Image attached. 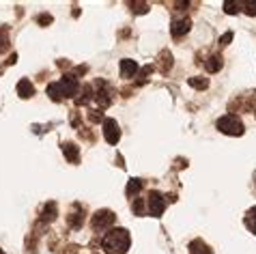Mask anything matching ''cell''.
<instances>
[{
  "label": "cell",
  "instance_id": "obj_1",
  "mask_svg": "<svg viewBox=\"0 0 256 254\" xmlns=\"http://www.w3.org/2000/svg\"><path fill=\"white\" fill-rule=\"evenodd\" d=\"M132 246V237L127 228H112L102 237V248L106 254H127Z\"/></svg>",
  "mask_w": 256,
  "mask_h": 254
},
{
  "label": "cell",
  "instance_id": "obj_2",
  "mask_svg": "<svg viewBox=\"0 0 256 254\" xmlns=\"http://www.w3.org/2000/svg\"><path fill=\"white\" fill-rule=\"evenodd\" d=\"M80 82H78L76 76H62L60 80L52 82L48 86V95L52 97V102H62V100H69V97H76L78 93H80Z\"/></svg>",
  "mask_w": 256,
  "mask_h": 254
},
{
  "label": "cell",
  "instance_id": "obj_3",
  "mask_svg": "<svg viewBox=\"0 0 256 254\" xmlns=\"http://www.w3.org/2000/svg\"><path fill=\"white\" fill-rule=\"evenodd\" d=\"M216 127H218V132H222L226 134V136H244V132H246V125L244 121L237 116V114H222L216 121Z\"/></svg>",
  "mask_w": 256,
  "mask_h": 254
},
{
  "label": "cell",
  "instance_id": "obj_4",
  "mask_svg": "<svg viewBox=\"0 0 256 254\" xmlns=\"http://www.w3.org/2000/svg\"><path fill=\"white\" fill-rule=\"evenodd\" d=\"M114 222H116V216L114 211L110 209H99L93 214V218H90V228H93L97 235L102 232V235H106L108 230L114 228Z\"/></svg>",
  "mask_w": 256,
  "mask_h": 254
},
{
  "label": "cell",
  "instance_id": "obj_5",
  "mask_svg": "<svg viewBox=\"0 0 256 254\" xmlns=\"http://www.w3.org/2000/svg\"><path fill=\"white\" fill-rule=\"evenodd\" d=\"M166 207H168V198L162 192H158V190H151V192L146 194V211H148V216L160 218L164 211H166Z\"/></svg>",
  "mask_w": 256,
  "mask_h": 254
},
{
  "label": "cell",
  "instance_id": "obj_6",
  "mask_svg": "<svg viewBox=\"0 0 256 254\" xmlns=\"http://www.w3.org/2000/svg\"><path fill=\"white\" fill-rule=\"evenodd\" d=\"M95 102L99 104V108H108L112 104V95H114V88H112V84L108 80H97L95 82Z\"/></svg>",
  "mask_w": 256,
  "mask_h": 254
},
{
  "label": "cell",
  "instance_id": "obj_7",
  "mask_svg": "<svg viewBox=\"0 0 256 254\" xmlns=\"http://www.w3.org/2000/svg\"><path fill=\"white\" fill-rule=\"evenodd\" d=\"M84 216H86V207L82 202H74L67 214V226L71 230H80L84 226Z\"/></svg>",
  "mask_w": 256,
  "mask_h": 254
},
{
  "label": "cell",
  "instance_id": "obj_8",
  "mask_svg": "<svg viewBox=\"0 0 256 254\" xmlns=\"http://www.w3.org/2000/svg\"><path fill=\"white\" fill-rule=\"evenodd\" d=\"M239 106V112H254L256 110V90H246L244 95H237V100L230 102V110Z\"/></svg>",
  "mask_w": 256,
  "mask_h": 254
},
{
  "label": "cell",
  "instance_id": "obj_9",
  "mask_svg": "<svg viewBox=\"0 0 256 254\" xmlns=\"http://www.w3.org/2000/svg\"><path fill=\"white\" fill-rule=\"evenodd\" d=\"M104 138H106V142L108 144H118V140H120V127L118 123L114 121V118H104Z\"/></svg>",
  "mask_w": 256,
  "mask_h": 254
},
{
  "label": "cell",
  "instance_id": "obj_10",
  "mask_svg": "<svg viewBox=\"0 0 256 254\" xmlns=\"http://www.w3.org/2000/svg\"><path fill=\"white\" fill-rule=\"evenodd\" d=\"M56 218H58V204H56L54 200H48L39 211V224L46 226V224H52Z\"/></svg>",
  "mask_w": 256,
  "mask_h": 254
},
{
  "label": "cell",
  "instance_id": "obj_11",
  "mask_svg": "<svg viewBox=\"0 0 256 254\" xmlns=\"http://www.w3.org/2000/svg\"><path fill=\"white\" fill-rule=\"evenodd\" d=\"M192 28V20L190 18H176L172 20V24H170V34H172L174 39H181L183 34H188Z\"/></svg>",
  "mask_w": 256,
  "mask_h": 254
},
{
  "label": "cell",
  "instance_id": "obj_12",
  "mask_svg": "<svg viewBox=\"0 0 256 254\" xmlns=\"http://www.w3.org/2000/svg\"><path fill=\"white\" fill-rule=\"evenodd\" d=\"M153 67H158L164 76H168V74H170V69H172V54H170L168 50H162Z\"/></svg>",
  "mask_w": 256,
  "mask_h": 254
},
{
  "label": "cell",
  "instance_id": "obj_13",
  "mask_svg": "<svg viewBox=\"0 0 256 254\" xmlns=\"http://www.w3.org/2000/svg\"><path fill=\"white\" fill-rule=\"evenodd\" d=\"M138 62L132 60V58H123L120 60V78H125V80H130V78H136L138 74Z\"/></svg>",
  "mask_w": 256,
  "mask_h": 254
},
{
  "label": "cell",
  "instance_id": "obj_14",
  "mask_svg": "<svg viewBox=\"0 0 256 254\" xmlns=\"http://www.w3.org/2000/svg\"><path fill=\"white\" fill-rule=\"evenodd\" d=\"M62 155H65V160L71 162V164H78L80 162V149H78V144L74 142H62Z\"/></svg>",
  "mask_w": 256,
  "mask_h": 254
},
{
  "label": "cell",
  "instance_id": "obj_15",
  "mask_svg": "<svg viewBox=\"0 0 256 254\" xmlns=\"http://www.w3.org/2000/svg\"><path fill=\"white\" fill-rule=\"evenodd\" d=\"M222 65H224V58H222V54H211L209 58L202 62V67L207 69L209 74H218L220 69H222Z\"/></svg>",
  "mask_w": 256,
  "mask_h": 254
},
{
  "label": "cell",
  "instance_id": "obj_16",
  "mask_svg": "<svg viewBox=\"0 0 256 254\" xmlns=\"http://www.w3.org/2000/svg\"><path fill=\"white\" fill-rule=\"evenodd\" d=\"M90 100H95V90H93V84H84L78 93V100H76V106H86Z\"/></svg>",
  "mask_w": 256,
  "mask_h": 254
},
{
  "label": "cell",
  "instance_id": "obj_17",
  "mask_svg": "<svg viewBox=\"0 0 256 254\" xmlns=\"http://www.w3.org/2000/svg\"><path fill=\"white\" fill-rule=\"evenodd\" d=\"M18 95L22 97V100H30V97H34V86H32V82L30 80H20L18 82Z\"/></svg>",
  "mask_w": 256,
  "mask_h": 254
},
{
  "label": "cell",
  "instance_id": "obj_18",
  "mask_svg": "<svg viewBox=\"0 0 256 254\" xmlns=\"http://www.w3.org/2000/svg\"><path fill=\"white\" fill-rule=\"evenodd\" d=\"M190 254H213L211 246L204 244L202 239H194V242L190 244Z\"/></svg>",
  "mask_w": 256,
  "mask_h": 254
},
{
  "label": "cell",
  "instance_id": "obj_19",
  "mask_svg": "<svg viewBox=\"0 0 256 254\" xmlns=\"http://www.w3.org/2000/svg\"><path fill=\"white\" fill-rule=\"evenodd\" d=\"M244 224H246V228L252 232V235H256V204L254 207H250L246 211V218H244Z\"/></svg>",
  "mask_w": 256,
  "mask_h": 254
},
{
  "label": "cell",
  "instance_id": "obj_20",
  "mask_svg": "<svg viewBox=\"0 0 256 254\" xmlns=\"http://www.w3.org/2000/svg\"><path fill=\"white\" fill-rule=\"evenodd\" d=\"M142 188H144L142 179H130V186H127V198L134 200V194H136V198H138V194H140Z\"/></svg>",
  "mask_w": 256,
  "mask_h": 254
},
{
  "label": "cell",
  "instance_id": "obj_21",
  "mask_svg": "<svg viewBox=\"0 0 256 254\" xmlns=\"http://www.w3.org/2000/svg\"><path fill=\"white\" fill-rule=\"evenodd\" d=\"M188 84H190L192 88H196V90H204V88L209 86V80H207V78H200V76H196V78H190V80H188Z\"/></svg>",
  "mask_w": 256,
  "mask_h": 254
},
{
  "label": "cell",
  "instance_id": "obj_22",
  "mask_svg": "<svg viewBox=\"0 0 256 254\" xmlns=\"http://www.w3.org/2000/svg\"><path fill=\"white\" fill-rule=\"evenodd\" d=\"M9 50V32L6 28H0V54Z\"/></svg>",
  "mask_w": 256,
  "mask_h": 254
},
{
  "label": "cell",
  "instance_id": "obj_23",
  "mask_svg": "<svg viewBox=\"0 0 256 254\" xmlns=\"http://www.w3.org/2000/svg\"><path fill=\"white\" fill-rule=\"evenodd\" d=\"M224 11L228 13V16H234L237 11H241V4L239 2H224Z\"/></svg>",
  "mask_w": 256,
  "mask_h": 254
},
{
  "label": "cell",
  "instance_id": "obj_24",
  "mask_svg": "<svg viewBox=\"0 0 256 254\" xmlns=\"http://www.w3.org/2000/svg\"><path fill=\"white\" fill-rule=\"evenodd\" d=\"M86 118L90 123H99L104 118V114H102V110H88V114H86Z\"/></svg>",
  "mask_w": 256,
  "mask_h": 254
},
{
  "label": "cell",
  "instance_id": "obj_25",
  "mask_svg": "<svg viewBox=\"0 0 256 254\" xmlns=\"http://www.w3.org/2000/svg\"><path fill=\"white\" fill-rule=\"evenodd\" d=\"M230 41H232V32L228 30V32L224 34V37H220V48H226V46L230 44Z\"/></svg>",
  "mask_w": 256,
  "mask_h": 254
},
{
  "label": "cell",
  "instance_id": "obj_26",
  "mask_svg": "<svg viewBox=\"0 0 256 254\" xmlns=\"http://www.w3.org/2000/svg\"><path fill=\"white\" fill-rule=\"evenodd\" d=\"M37 22L39 24H52V16H48V13H46V16H39Z\"/></svg>",
  "mask_w": 256,
  "mask_h": 254
},
{
  "label": "cell",
  "instance_id": "obj_27",
  "mask_svg": "<svg viewBox=\"0 0 256 254\" xmlns=\"http://www.w3.org/2000/svg\"><path fill=\"white\" fill-rule=\"evenodd\" d=\"M0 254H4V252H2V250H0Z\"/></svg>",
  "mask_w": 256,
  "mask_h": 254
},
{
  "label": "cell",
  "instance_id": "obj_28",
  "mask_svg": "<svg viewBox=\"0 0 256 254\" xmlns=\"http://www.w3.org/2000/svg\"><path fill=\"white\" fill-rule=\"evenodd\" d=\"M254 116H256V110H254Z\"/></svg>",
  "mask_w": 256,
  "mask_h": 254
}]
</instances>
